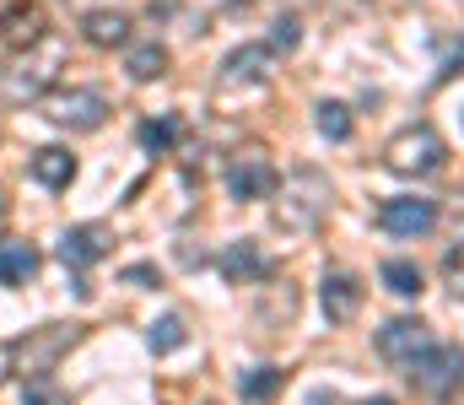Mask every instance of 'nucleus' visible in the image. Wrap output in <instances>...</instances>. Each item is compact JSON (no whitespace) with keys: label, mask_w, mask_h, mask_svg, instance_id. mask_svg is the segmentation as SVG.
<instances>
[{"label":"nucleus","mask_w":464,"mask_h":405,"mask_svg":"<svg viewBox=\"0 0 464 405\" xmlns=\"http://www.w3.org/2000/svg\"><path fill=\"white\" fill-rule=\"evenodd\" d=\"M76 341H82V324H38V330H27V335L11 346V373H22V379H49L54 362H60Z\"/></svg>","instance_id":"7ed1b4c3"},{"label":"nucleus","mask_w":464,"mask_h":405,"mask_svg":"<svg viewBox=\"0 0 464 405\" xmlns=\"http://www.w3.org/2000/svg\"><path fill=\"white\" fill-rule=\"evenodd\" d=\"M179 135H184V120H179V114H162V120H146V125H140V146L162 157V151L179 146Z\"/></svg>","instance_id":"412c9836"},{"label":"nucleus","mask_w":464,"mask_h":405,"mask_svg":"<svg viewBox=\"0 0 464 405\" xmlns=\"http://www.w3.org/2000/svg\"><path fill=\"white\" fill-rule=\"evenodd\" d=\"M362 405H394V400L389 395H372V400H362Z\"/></svg>","instance_id":"7c9ffc66"},{"label":"nucleus","mask_w":464,"mask_h":405,"mask_svg":"<svg viewBox=\"0 0 464 405\" xmlns=\"http://www.w3.org/2000/svg\"><path fill=\"white\" fill-rule=\"evenodd\" d=\"M27 54H33V49H27ZM27 54H16V65H11L5 82H0V92H5L11 103H38V98L49 92V82H54V65H60V60L49 54V60L38 65V60H27Z\"/></svg>","instance_id":"9b49d317"},{"label":"nucleus","mask_w":464,"mask_h":405,"mask_svg":"<svg viewBox=\"0 0 464 405\" xmlns=\"http://www.w3.org/2000/svg\"><path fill=\"white\" fill-rule=\"evenodd\" d=\"M314 125L324 140H351V109L346 103H319L314 109Z\"/></svg>","instance_id":"5701e85b"},{"label":"nucleus","mask_w":464,"mask_h":405,"mask_svg":"<svg viewBox=\"0 0 464 405\" xmlns=\"http://www.w3.org/2000/svg\"><path fill=\"white\" fill-rule=\"evenodd\" d=\"M319 303H324V319H330V324H351V319L362 313V303H367V286H362L351 270H330Z\"/></svg>","instance_id":"f8f14e48"},{"label":"nucleus","mask_w":464,"mask_h":405,"mask_svg":"<svg viewBox=\"0 0 464 405\" xmlns=\"http://www.w3.org/2000/svg\"><path fill=\"white\" fill-rule=\"evenodd\" d=\"M411 384L421 390V395H454L464 384V352L459 346H427L416 362H411Z\"/></svg>","instance_id":"0eeeda50"},{"label":"nucleus","mask_w":464,"mask_h":405,"mask_svg":"<svg viewBox=\"0 0 464 405\" xmlns=\"http://www.w3.org/2000/svg\"><path fill=\"white\" fill-rule=\"evenodd\" d=\"M303 43V22L297 16H276V27H270V49L276 54H292Z\"/></svg>","instance_id":"b1692460"},{"label":"nucleus","mask_w":464,"mask_h":405,"mask_svg":"<svg viewBox=\"0 0 464 405\" xmlns=\"http://www.w3.org/2000/svg\"><path fill=\"white\" fill-rule=\"evenodd\" d=\"M383 168L400 173V178H432V173L449 168V140L438 135V125H427V120L421 125H405V130L383 146Z\"/></svg>","instance_id":"f03ea898"},{"label":"nucleus","mask_w":464,"mask_h":405,"mask_svg":"<svg viewBox=\"0 0 464 405\" xmlns=\"http://www.w3.org/2000/svg\"><path fill=\"white\" fill-rule=\"evenodd\" d=\"M168 65H173V54H168V43H157V38L130 43V54H124V76H130V82H162Z\"/></svg>","instance_id":"a211bd4d"},{"label":"nucleus","mask_w":464,"mask_h":405,"mask_svg":"<svg viewBox=\"0 0 464 405\" xmlns=\"http://www.w3.org/2000/svg\"><path fill=\"white\" fill-rule=\"evenodd\" d=\"M38 114L60 130H103V120L114 114L109 98L98 87H49L38 98Z\"/></svg>","instance_id":"20e7f679"},{"label":"nucleus","mask_w":464,"mask_h":405,"mask_svg":"<svg viewBox=\"0 0 464 405\" xmlns=\"http://www.w3.org/2000/svg\"><path fill=\"white\" fill-rule=\"evenodd\" d=\"M383 286H389L394 297H421V292H427L416 260H389V265H383Z\"/></svg>","instance_id":"aec40b11"},{"label":"nucleus","mask_w":464,"mask_h":405,"mask_svg":"<svg viewBox=\"0 0 464 405\" xmlns=\"http://www.w3.org/2000/svg\"><path fill=\"white\" fill-rule=\"evenodd\" d=\"M27 173H33L44 189H65V184L76 178V157H71L65 146H38V151L27 157Z\"/></svg>","instance_id":"dca6fc26"},{"label":"nucleus","mask_w":464,"mask_h":405,"mask_svg":"<svg viewBox=\"0 0 464 405\" xmlns=\"http://www.w3.org/2000/svg\"><path fill=\"white\" fill-rule=\"evenodd\" d=\"M454 76H464V43L449 54V60H443V71H438V87H443V82H454Z\"/></svg>","instance_id":"bb28decb"},{"label":"nucleus","mask_w":464,"mask_h":405,"mask_svg":"<svg viewBox=\"0 0 464 405\" xmlns=\"http://www.w3.org/2000/svg\"><path fill=\"white\" fill-rule=\"evenodd\" d=\"M0 373H11V346H0Z\"/></svg>","instance_id":"c85d7f7f"},{"label":"nucleus","mask_w":464,"mask_h":405,"mask_svg":"<svg viewBox=\"0 0 464 405\" xmlns=\"http://www.w3.org/2000/svg\"><path fill=\"white\" fill-rule=\"evenodd\" d=\"M49 38V11L38 0H11L0 11V49L5 54H27Z\"/></svg>","instance_id":"6e6552de"},{"label":"nucleus","mask_w":464,"mask_h":405,"mask_svg":"<svg viewBox=\"0 0 464 405\" xmlns=\"http://www.w3.org/2000/svg\"><path fill=\"white\" fill-rule=\"evenodd\" d=\"M44 265V255L22 238H0V286H27Z\"/></svg>","instance_id":"f3484780"},{"label":"nucleus","mask_w":464,"mask_h":405,"mask_svg":"<svg viewBox=\"0 0 464 405\" xmlns=\"http://www.w3.org/2000/svg\"><path fill=\"white\" fill-rule=\"evenodd\" d=\"M443 281H449V292H454V297L464 303V244L443 255Z\"/></svg>","instance_id":"a878e982"},{"label":"nucleus","mask_w":464,"mask_h":405,"mask_svg":"<svg viewBox=\"0 0 464 405\" xmlns=\"http://www.w3.org/2000/svg\"><path fill=\"white\" fill-rule=\"evenodd\" d=\"M217 265H222V275H227L232 286H254V281H270V260L259 255V244H254V238H237V244H227Z\"/></svg>","instance_id":"4468645a"},{"label":"nucleus","mask_w":464,"mask_h":405,"mask_svg":"<svg viewBox=\"0 0 464 405\" xmlns=\"http://www.w3.org/2000/svg\"><path fill=\"white\" fill-rule=\"evenodd\" d=\"M124 281H140V286H162L157 265H130V270H124Z\"/></svg>","instance_id":"cd10ccee"},{"label":"nucleus","mask_w":464,"mask_h":405,"mask_svg":"<svg viewBox=\"0 0 464 405\" xmlns=\"http://www.w3.org/2000/svg\"><path fill=\"white\" fill-rule=\"evenodd\" d=\"M276 184H281V173H276V162H270V151H265V146H237V151L227 157L232 200H270V195H276Z\"/></svg>","instance_id":"39448f33"},{"label":"nucleus","mask_w":464,"mask_h":405,"mask_svg":"<svg viewBox=\"0 0 464 405\" xmlns=\"http://www.w3.org/2000/svg\"><path fill=\"white\" fill-rule=\"evenodd\" d=\"M109 227H98V222H87V227H65L60 233V260L71 270H87V265H98L103 255H109Z\"/></svg>","instance_id":"ddd939ff"},{"label":"nucleus","mask_w":464,"mask_h":405,"mask_svg":"<svg viewBox=\"0 0 464 405\" xmlns=\"http://www.w3.org/2000/svg\"><path fill=\"white\" fill-rule=\"evenodd\" d=\"M27 405H71V395L54 390L49 379H27Z\"/></svg>","instance_id":"393cba45"},{"label":"nucleus","mask_w":464,"mask_h":405,"mask_svg":"<svg viewBox=\"0 0 464 405\" xmlns=\"http://www.w3.org/2000/svg\"><path fill=\"white\" fill-rule=\"evenodd\" d=\"M82 38H87L92 49H124V43H130V16H124V11H109V5H98V11L82 16Z\"/></svg>","instance_id":"2eb2a0df"},{"label":"nucleus","mask_w":464,"mask_h":405,"mask_svg":"<svg viewBox=\"0 0 464 405\" xmlns=\"http://www.w3.org/2000/svg\"><path fill=\"white\" fill-rule=\"evenodd\" d=\"M5 217H11V200H5V195H0V227H5Z\"/></svg>","instance_id":"c756f323"},{"label":"nucleus","mask_w":464,"mask_h":405,"mask_svg":"<svg viewBox=\"0 0 464 405\" xmlns=\"http://www.w3.org/2000/svg\"><path fill=\"white\" fill-rule=\"evenodd\" d=\"M184 341H189V330H184V319H179V313H162V319L151 324V335H146V346H151L157 357H168V352H179Z\"/></svg>","instance_id":"4be33fe9"},{"label":"nucleus","mask_w":464,"mask_h":405,"mask_svg":"<svg viewBox=\"0 0 464 405\" xmlns=\"http://www.w3.org/2000/svg\"><path fill=\"white\" fill-rule=\"evenodd\" d=\"M270 76H276V49H270V43H243V49H232L227 60H222L217 92H254V87H265Z\"/></svg>","instance_id":"423d86ee"},{"label":"nucleus","mask_w":464,"mask_h":405,"mask_svg":"<svg viewBox=\"0 0 464 405\" xmlns=\"http://www.w3.org/2000/svg\"><path fill=\"white\" fill-rule=\"evenodd\" d=\"M281 390H286V373L281 368H248V373H237V395L248 405H270Z\"/></svg>","instance_id":"6ab92c4d"},{"label":"nucleus","mask_w":464,"mask_h":405,"mask_svg":"<svg viewBox=\"0 0 464 405\" xmlns=\"http://www.w3.org/2000/svg\"><path fill=\"white\" fill-rule=\"evenodd\" d=\"M276 195H281V206H276L281 233H314L330 217V206H335V189H330V178L319 168H297L286 178V189L276 184Z\"/></svg>","instance_id":"f257e3e1"},{"label":"nucleus","mask_w":464,"mask_h":405,"mask_svg":"<svg viewBox=\"0 0 464 405\" xmlns=\"http://www.w3.org/2000/svg\"><path fill=\"white\" fill-rule=\"evenodd\" d=\"M378 227L389 238H427L438 227V200H421V195H394L378 206Z\"/></svg>","instance_id":"1a4fd4ad"},{"label":"nucleus","mask_w":464,"mask_h":405,"mask_svg":"<svg viewBox=\"0 0 464 405\" xmlns=\"http://www.w3.org/2000/svg\"><path fill=\"white\" fill-rule=\"evenodd\" d=\"M427 346H432V324H427V319H411V313H405V319H389V324L378 330V357L394 362V368H411Z\"/></svg>","instance_id":"9d476101"}]
</instances>
